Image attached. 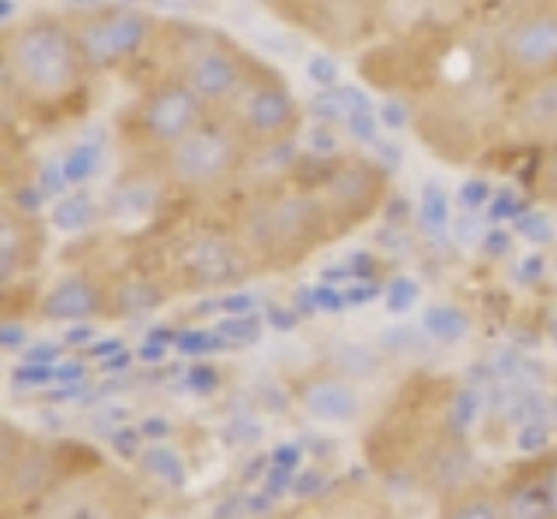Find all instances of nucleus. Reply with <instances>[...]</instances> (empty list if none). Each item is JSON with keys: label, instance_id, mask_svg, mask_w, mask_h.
I'll list each match as a JSON object with an SVG mask.
<instances>
[{"label": "nucleus", "instance_id": "1", "mask_svg": "<svg viewBox=\"0 0 557 519\" xmlns=\"http://www.w3.org/2000/svg\"><path fill=\"white\" fill-rule=\"evenodd\" d=\"M77 32L63 14H32L4 28V84L8 98L32 115L70 112L91 81Z\"/></svg>", "mask_w": 557, "mask_h": 519}, {"label": "nucleus", "instance_id": "2", "mask_svg": "<svg viewBox=\"0 0 557 519\" xmlns=\"http://www.w3.org/2000/svg\"><path fill=\"white\" fill-rule=\"evenodd\" d=\"M335 217L313 188H269L240 220V245L251 262L293 265L331 237Z\"/></svg>", "mask_w": 557, "mask_h": 519}, {"label": "nucleus", "instance_id": "3", "mask_svg": "<svg viewBox=\"0 0 557 519\" xmlns=\"http://www.w3.org/2000/svg\"><path fill=\"white\" fill-rule=\"evenodd\" d=\"M255 63L244 49L206 25L174 28V81L196 95L209 112H226L258 77Z\"/></svg>", "mask_w": 557, "mask_h": 519}, {"label": "nucleus", "instance_id": "4", "mask_svg": "<svg viewBox=\"0 0 557 519\" xmlns=\"http://www.w3.org/2000/svg\"><path fill=\"white\" fill-rule=\"evenodd\" d=\"M251 147L244 136L231 126V119L213 112L191 129L185 140H178L171 150H164L157 164H161V178L188 196L216 193L226 182H234L244 164L251 158Z\"/></svg>", "mask_w": 557, "mask_h": 519}, {"label": "nucleus", "instance_id": "5", "mask_svg": "<svg viewBox=\"0 0 557 519\" xmlns=\"http://www.w3.org/2000/svg\"><path fill=\"white\" fill-rule=\"evenodd\" d=\"M492 63L512 88L557 74V0H527L492 39Z\"/></svg>", "mask_w": 557, "mask_h": 519}, {"label": "nucleus", "instance_id": "6", "mask_svg": "<svg viewBox=\"0 0 557 519\" xmlns=\"http://www.w3.org/2000/svg\"><path fill=\"white\" fill-rule=\"evenodd\" d=\"M209 115L213 112H209L182 81L164 77L150 84L147 91H139V98L126 109V115H122V133H126V140L133 147L161 158L164 150L185 140V136L199 123H206Z\"/></svg>", "mask_w": 557, "mask_h": 519}, {"label": "nucleus", "instance_id": "7", "mask_svg": "<svg viewBox=\"0 0 557 519\" xmlns=\"http://www.w3.org/2000/svg\"><path fill=\"white\" fill-rule=\"evenodd\" d=\"M70 25H74L84 60L95 74L122 71V66L136 63L157 42V36H161V25L147 11L122 8V4L95 8L81 14V18H70Z\"/></svg>", "mask_w": 557, "mask_h": 519}, {"label": "nucleus", "instance_id": "8", "mask_svg": "<svg viewBox=\"0 0 557 519\" xmlns=\"http://www.w3.org/2000/svg\"><path fill=\"white\" fill-rule=\"evenodd\" d=\"M220 115L231 119V126L244 136V144L251 150H275L278 144H289L304 126V109L289 91V84L265 71V66L234 106Z\"/></svg>", "mask_w": 557, "mask_h": 519}, {"label": "nucleus", "instance_id": "9", "mask_svg": "<svg viewBox=\"0 0 557 519\" xmlns=\"http://www.w3.org/2000/svg\"><path fill=\"white\" fill-rule=\"evenodd\" d=\"M248 272H251V255L234 237L202 231V234H191L178 248V275L196 289L234 286Z\"/></svg>", "mask_w": 557, "mask_h": 519}, {"label": "nucleus", "instance_id": "10", "mask_svg": "<svg viewBox=\"0 0 557 519\" xmlns=\"http://www.w3.org/2000/svg\"><path fill=\"white\" fill-rule=\"evenodd\" d=\"M327 213L335 217V223H356L362 217L373 213V206L383 196V175L376 171V164L366 161H345L338 158V164L327 171L324 182L313 188Z\"/></svg>", "mask_w": 557, "mask_h": 519}, {"label": "nucleus", "instance_id": "11", "mask_svg": "<svg viewBox=\"0 0 557 519\" xmlns=\"http://www.w3.org/2000/svg\"><path fill=\"white\" fill-rule=\"evenodd\" d=\"M505 126L516 140L530 147H550L557 144V74H547L533 84L512 88L509 112H505Z\"/></svg>", "mask_w": 557, "mask_h": 519}, {"label": "nucleus", "instance_id": "12", "mask_svg": "<svg viewBox=\"0 0 557 519\" xmlns=\"http://www.w3.org/2000/svg\"><path fill=\"white\" fill-rule=\"evenodd\" d=\"M35 213L17 210V206H4V220H0V275L4 283H14V275L28 269L39 258V240H35Z\"/></svg>", "mask_w": 557, "mask_h": 519}, {"label": "nucleus", "instance_id": "13", "mask_svg": "<svg viewBox=\"0 0 557 519\" xmlns=\"http://www.w3.org/2000/svg\"><path fill=\"white\" fill-rule=\"evenodd\" d=\"M304 411L318 422H352L359 415V394L335 376L313 380L304 391Z\"/></svg>", "mask_w": 557, "mask_h": 519}, {"label": "nucleus", "instance_id": "14", "mask_svg": "<svg viewBox=\"0 0 557 519\" xmlns=\"http://www.w3.org/2000/svg\"><path fill=\"white\" fill-rule=\"evenodd\" d=\"M98 304L101 297L87 275H66V280L57 283V289L42 300V314L49 321H84L95 314Z\"/></svg>", "mask_w": 557, "mask_h": 519}, {"label": "nucleus", "instance_id": "15", "mask_svg": "<svg viewBox=\"0 0 557 519\" xmlns=\"http://www.w3.org/2000/svg\"><path fill=\"white\" fill-rule=\"evenodd\" d=\"M505 519H557L544 474L536 471L533 478L516 484L509 498H505Z\"/></svg>", "mask_w": 557, "mask_h": 519}, {"label": "nucleus", "instance_id": "16", "mask_svg": "<svg viewBox=\"0 0 557 519\" xmlns=\"http://www.w3.org/2000/svg\"><path fill=\"white\" fill-rule=\"evenodd\" d=\"M342 101H345V129L356 144L373 147L380 140V109H373V101L366 98L352 84H342Z\"/></svg>", "mask_w": 557, "mask_h": 519}, {"label": "nucleus", "instance_id": "17", "mask_svg": "<svg viewBox=\"0 0 557 519\" xmlns=\"http://www.w3.org/2000/svg\"><path fill=\"white\" fill-rule=\"evenodd\" d=\"M139 467H144V474L153 478L157 484H164L171 492H182L185 481H188V467L182 460V454L168 443H153L147 449H139Z\"/></svg>", "mask_w": 557, "mask_h": 519}, {"label": "nucleus", "instance_id": "18", "mask_svg": "<svg viewBox=\"0 0 557 519\" xmlns=\"http://www.w3.org/2000/svg\"><path fill=\"white\" fill-rule=\"evenodd\" d=\"M418 223H422V231L440 237L453 227V210H449V193L446 185L440 182H425L422 193H418Z\"/></svg>", "mask_w": 557, "mask_h": 519}, {"label": "nucleus", "instance_id": "19", "mask_svg": "<svg viewBox=\"0 0 557 519\" xmlns=\"http://www.w3.org/2000/svg\"><path fill=\"white\" fill-rule=\"evenodd\" d=\"M422 328H425V335H432L435 342H463L470 332V321L460 307L435 304L422 314Z\"/></svg>", "mask_w": 557, "mask_h": 519}, {"label": "nucleus", "instance_id": "20", "mask_svg": "<svg viewBox=\"0 0 557 519\" xmlns=\"http://www.w3.org/2000/svg\"><path fill=\"white\" fill-rule=\"evenodd\" d=\"M95 223V202L87 199V193H66L52 202V227L63 234L87 231Z\"/></svg>", "mask_w": 557, "mask_h": 519}, {"label": "nucleus", "instance_id": "21", "mask_svg": "<svg viewBox=\"0 0 557 519\" xmlns=\"http://www.w3.org/2000/svg\"><path fill=\"white\" fill-rule=\"evenodd\" d=\"M104 161V144L101 140H84V144H74L70 153L63 158V175L70 185H84L87 178L98 175V168Z\"/></svg>", "mask_w": 557, "mask_h": 519}, {"label": "nucleus", "instance_id": "22", "mask_svg": "<svg viewBox=\"0 0 557 519\" xmlns=\"http://www.w3.org/2000/svg\"><path fill=\"white\" fill-rule=\"evenodd\" d=\"M157 304H161V289L150 280H126L119 289V307H122V314H129V318L147 314Z\"/></svg>", "mask_w": 557, "mask_h": 519}, {"label": "nucleus", "instance_id": "23", "mask_svg": "<svg viewBox=\"0 0 557 519\" xmlns=\"http://www.w3.org/2000/svg\"><path fill=\"white\" fill-rule=\"evenodd\" d=\"M304 150H307V158H313V161H335V158H342L338 126H331V123H313V126H307V133H304Z\"/></svg>", "mask_w": 557, "mask_h": 519}, {"label": "nucleus", "instance_id": "24", "mask_svg": "<svg viewBox=\"0 0 557 519\" xmlns=\"http://www.w3.org/2000/svg\"><path fill=\"white\" fill-rule=\"evenodd\" d=\"M46 478H49V464H46V457H39V454L25 457L22 464L11 467V471H8V481H11V492H14V495H32V492H39L42 484H46Z\"/></svg>", "mask_w": 557, "mask_h": 519}, {"label": "nucleus", "instance_id": "25", "mask_svg": "<svg viewBox=\"0 0 557 519\" xmlns=\"http://www.w3.org/2000/svg\"><path fill=\"white\" fill-rule=\"evenodd\" d=\"M304 74L318 91H338L342 88V66L331 53H310L304 60Z\"/></svg>", "mask_w": 557, "mask_h": 519}, {"label": "nucleus", "instance_id": "26", "mask_svg": "<svg viewBox=\"0 0 557 519\" xmlns=\"http://www.w3.org/2000/svg\"><path fill=\"white\" fill-rule=\"evenodd\" d=\"M478 411H481V394L474 387H463L457 397H453V408H449V429L463 436V432L478 422Z\"/></svg>", "mask_w": 557, "mask_h": 519}, {"label": "nucleus", "instance_id": "27", "mask_svg": "<svg viewBox=\"0 0 557 519\" xmlns=\"http://www.w3.org/2000/svg\"><path fill=\"white\" fill-rule=\"evenodd\" d=\"M533 193L547 202H557V144L544 147V158H540V164H536Z\"/></svg>", "mask_w": 557, "mask_h": 519}, {"label": "nucleus", "instance_id": "28", "mask_svg": "<svg viewBox=\"0 0 557 519\" xmlns=\"http://www.w3.org/2000/svg\"><path fill=\"white\" fill-rule=\"evenodd\" d=\"M383 300H387L391 314H408V310L418 304V283L408 280V275H397V280H391L387 293H383Z\"/></svg>", "mask_w": 557, "mask_h": 519}, {"label": "nucleus", "instance_id": "29", "mask_svg": "<svg viewBox=\"0 0 557 519\" xmlns=\"http://www.w3.org/2000/svg\"><path fill=\"white\" fill-rule=\"evenodd\" d=\"M380 126L387 129V133H405L411 126V109H408V101L405 98H387L380 106Z\"/></svg>", "mask_w": 557, "mask_h": 519}, {"label": "nucleus", "instance_id": "30", "mask_svg": "<svg viewBox=\"0 0 557 519\" xmlns=\"http://www.w3.org/2000/svg\"><path fill=\"white\" fill-rule=\"evenodd\" d=\"M449 519H505V509H498L492 498H467Z\"/></svg>", "mask_w": 557, "mask_h": 519}, {"label": "nucleus", "instance_id": "31", "mask_svg": "<svg viewBox=\"0 0 557 519\" xmlns=\"http://www.w3.org/2000/svg\"><path fill=\"white\" fill-rule=\"evenodd\" d=\"M220 335L223 338H237V342H255L261 335V324L251 314H237L231 321H220Z\"/></svg>", "mask_w": 557, "mask_h": 519}, {"label": "nucleus", "instance_id": "32", "mask_svg": "<svg viewBox=\"0 0 557 519\" xmlns=\"http://www.w3.org/2000/svg\"><path fill=\"white\" fill-rule=\"evenodd\" d=\"M57 519H112V512L101 506V502L95 498H74L70 506L60 509Z\"/></svg>", "mask_w": 557, "mask_h": 519}, {"label": "nucleus", "instance_id": "33", "mask_svg": "<svg viewBox=\"0 0 557 519\" xmlns=\"http://www.w3.org/2000/svg\"><path fill=\"white\" fill-rule=\"evenodd\" d=\"M324 484H327L324 471H318V467H307V471H300L293 478V495L296 498H313V495H321Z\"/></svg>", "mask_w": 557, "mask_h": 519}, {"label": "nucleus", "instance_id": "34", "mask_svg": "<svg viewBox=\"0 0 557 519\" xmlns=\"http://www.w3.org/2000/svg\"><path fill=\"white\" fill-rule=\"evenodd\" d=\"M492 185H487L484 178H474V182H467L460 188V202L467 206V210H484L487 202H492Z\"/></svg>", "mask_w": 557, "mask_h": 519}, {"label": "nucleus", "instance_id": "35", "mask_svg": "<svg viewBox=\"0 0 557 519\" xmlns=\"http://www.w3.org/2000/svg\"><path fill=\"white\" fill-rule=\"evenodd\" d=\"M519 234H527L533 245H544V240H550V223L547 217H540V213H530V217H519Z\"/></svg>", "mask_w": 557, "mask_h": 519}, {"label": "nucleus", "instance_id": "36", "mask_svg": "<svg viewBox=\"0 0 557 519\" xmlns=\"http://www.w3.org/2000/svg\"><path fill=\"white\" fill-rule=\"evenodd\" d=\"M550 440V432L544 422H530V425H522L519 432V449H527V454H536V449H544Z\"/></svg>", "mask_w": 557, "mask_h": 519}, {"label": "nucleus", "instance_id": "37", "mask_svg": "<svg viewBox=\"0 0 557 519\" xmlns=\"http://www.w3.org/2000/svg\"><path fill=\"white\" fill-rule=\"evenodd\" d=\"M293 471L289 467H278V464H272V471H269V478H265V495L269 498H275V495H286V492H293Z\"/></svg>", "mask_w": 557, "mask_h": 519}, {"label": "nucleus", "instance_id": "38", "mask_svg": "<svg viewBox=\"0 0 557 519\" xmlns=\"http://www.w3.org/2000/svg\"><path fill=\"white\" fill-rule=\"evenodd\" d=\"M178 349L182 353H213V349H220V338L206 335V332H185V335H178Z\"/></svg>", "mask_w": 557, "mask_h": 519}, {"label": "nucleus", "instance_id": "39", "mask_svg": "<svg viewBox=\"0 0 557 519\" xmlns=\"http://www.w3.org/2000/svg\"><path fill=\"white\" fill-rule=\"evenodd\" d=\"M139 436H144V432H136V429H119V432H112L115 454L119 457H139Z\"/></svg>", "mask_w": 557, "mask_h": 519}, {"label": "nucleus", "instance_id": "40", "mask_svg": "<svg viewBox=\"0 0 557 519\" xmlns=\"http://www.w3.org/2000/svg\"><path fill=\"white\" fill-rule=\"evenodd\" d=\"M84 376H87V367L77 359L63 362V367H52V380H60V384H81Z\"/></svg>", "mask_w": 557, "mask_h": 519}, {"label": "nucleus", "instance_id": "41", "mask_svg": "<svg viewBox=\"0 0 557 519\" xmlns=\"http://www.w3.org/2000/svg\"><path fill=\"white\" fill-rule=\"evenodd\" d=\"M272 464L289 467V471H296V464H300V446H293V443L275 446V449H272Z\"/></svg>", "mask_w": 557, "mask_h": 519}, {"label": "nucleus", "instance_id": "42", "mask_svg": "<svg viewBox=\"0 0 557 519\" xmlns=\"http://www.w3.org/2000/svg\"><path fill=\"white\" fill-rule=\"evenodd\" d=\"M139 432H144L147 440H164L168 432H171V422L168 419H161V415H150V419L139 425Z\"/></svg>", "mask_w": 557, "mask_h": 519}, {"label": "nucleus", "instance_id": "43", "mask_svg": "<svg viewBox=\"0 0 557 519\" xmlns=\"http://www.w3.org/2000/svg\"><path fill=\"white\" fill-rule=\"evenodd\" d=\"M188 384H191V387H199L202 394H209V391L216 387V373H213V370H206V367H196V370L188 373Z\"/></svg>", "mask_w": 557, "mask_h": 519}, {"label": "nucleus", "instance_id": "44", "mask_svg": "<svg viewBox=\"0 0 557 519\" xmlns=\"http://www.w3.org/2000/svg\"><path fill=\"white\" fill-rule=\"evenodd\" d=\"M0 342H4V349H17V345L25 342V328H22V324H14V321H8L4 328H0Z\"/></svg>", "mask_w": 557, "mask_h": 519}, {"label": "nucleus", "instance_id": "45", "mask_svg": "<svg viewBox=\"0 0 557 519\" xmlns=\"http://www.w3.org/2000/svg\"><path fill=\"white\" fill-rule=\"evenodd\" d=\"M60 349L57 345H35V349L25 353V362H42V367H49V362H57Z\"/></svg>", "mask_w": 557, "mask_h": 519}, {"label": "nucleus", "instance_id": "46", "mask_svg": "<svg viewBox=\"0 0 557 519\" xmlns=\"http://www.w3.org/2000/svg\"><path fill=\"white\" fill-rule=\"evenodd\" d=\"M313 300L321 304V310H345V297H338V293H331V289H318L313 293Z\"/></svg>", "mask_w": 557, "mask_h": 519}, {"label": "nucleus", "instance_id": "47", "mask_svg": "<svg viewBox=\"0 0 557 519\" xmlns=\"http://www.w3.org/2000/svg\"><path fill=\"white\" fill-rule=\"evenodd\" d=\"M255 307V297H223V310H231V314H251Z\"/></svg>", "mask_w": 557, "mask_h": 519}, {"label": "nucleus", "instance_id": "48", "mask_svg": "<svg viewBox=\"0 0 557 519\" xmlns=\"http://www.w3.org/2000/svg\"><path fill=\"white\" fill-rule=\"evenodd\" d=\"M544 484H547V492H550V502H554V512H557V460L550 467H544Z\"/></svg>", "mask_w": 557, "mask_h": 519}, {"label": "nucleus", "instance_id": "49", "mask_svg": "<svg viewBox=\"0 0 557 519\" xmlns=\"http://www.w3.org/2000/svg\"><path fill=\"white\" fill-rule=\"evenodd\" d=\"M269 321H272L275 328H283V332H289V328L296 324V318L289 314V310H269Z\"/></svg>", "mask_w": 557, "mask_h": 519}, {"label": "nucleus", "instance_id": "50", "mask_svg": "<svg viewBox=\"0 0 557 519\" xmlns=\"http://www.w3.org/2000/svg\"><path fill=\"white\" fill-rule=\"evenodd\" d=\"M91 335H95V332H91L87 324H84V328H70L66 345H87V342H91Z\"/></svg>", "mask_w": 557, "mask_h": 519}, {"label": "nucleus", "instance_id": "51", "mask_svg": "<svg viewBox=\"0 0 557 519\" xmlns=\"http://www.w3.org/2000/svg\"><path fill=\"white\" fill-rule=\"evenodd\" d=\"M112 353H119V342H98V345H91V356H112Z\"/></svg>", "mask_w": 557, "mask_h": 519}, {"label": "nucleus", "instance_id": "52", "mask_svg": "<svg viewBox=\"0 0 557 519\" xmlns=\"http://www.w3.org/2000/svg\"><path fill=\"white\" fill-rule=\"evenodd\" d=\"M487 248H492V255H498V248H502V251L509 248V237H502V234H492V237H487Z\"/></svg>", "mask_w": 557, "mask_h": 519}, {"label": "nucleus", "instance_id": "53", "mask_svg": "<svg viewBox=\"0 0 557 519\" xmlns=\"http://www.w3.org/2000/svg\"><path fill=\"white\" fill-rule=\"evenodd\" d=\"M174 8H199V4H206V0H171Z\"/></svg>", "mask_w": 557, "mask_h": 519}, {"label": "nucleus", "instance_id": "54", "mask_svg": "<svg viewBox=\"0 0 557 519\" xmlns=\"http://www.w3.org/2000/svg\"><path fill=\"white\" fill-rule=\"evenodd\" d=\"M144 359H161V349H144Z\"/></svg>", "mask_w": 557, "mask_h": 519}, {"label": "nucleus", "instance_id": "55", "mask_svg": "<svg viewBox=\"0 0 557 519\" xmlns=\"http://www.w3.org/2000/svg\"><path fill=\"white\" fill-rule=\"evenodd\" d=\"M269 4H272V8H278V4H283V0H269Z\"/></svg>", "mask_w": 557, "mask_h": 519}]
</instances>
